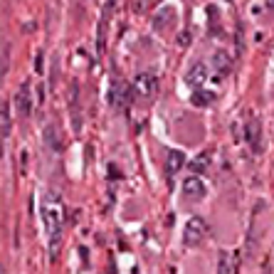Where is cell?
<instances>
[{"label": "cell", "mask_w": 274, "mask_h": 274, "mask_svg": "<svg viewBox=\"0 0 274 274\" xmlns=\"http://www.w3.org/2000/svg\"><path fill=\"white\" fill-rule=\"evenodd\" d=\"M131 96H136L134 94V87L129 89L123 82H114L109 87V94H107V99H109V104L114 107V109H126L129 104H131Z\"/></svg>", "instance_id": "277c9868"}, {"label": "cell", "mask_w": 274, "mask_h": 274, "mask_svg": "<svg viewBox=\"0 0 274 274\" xmlns=\"http://www.w3.org/2000/svg\"><path fill=\"white\" fill-rule=\"evenodd\" d=\"M8 74V42H3V77Z\"/></svg>", "instance_id": "9a60e30c"}, {"label": "cell", "mask_w": 274, "mask_h": 274, "mask_svg": "<svg viewBox=\"0 0 274 274\" xmlns=\"http://www.w3.org/2000/svg\"><path fill=\"white\" fill-rule=\"evenodd\" d=\"M245 141L249 143V149L252 151H260L262 149V126H260V121L257 119H252V121H247V126H245Z\"/></svg>", "instance_id": "ba28073f"}, {"label": "cell", "mask_w": 274, "mask_h": 274, "mask_svg": "<svg viewBox=\"0 0 274 274\" xmlns=\"http://www.w3.org/2000/svg\"><path fill=\"white\" fill-rule=\"evenodd\" d=\"M180 191H183V195L188 198V200H203L205 198V183L198 178V173H193V176H188V178L183 180V185H180Z\"/></svg>", "instance_id": "5b68a950"}, {"label": "cell", "mask_w": 274, "mask_h": 274, "mask_svg": "<svg viewBox=\"0 0 274 274\" xmlns=\"http://www.w3.org/2000/svg\"><path fill=\"white\" fill-rule=\"evenodd\" d=\"M0 126H3V138H10V101L3 99L0 101Z\"/></svg>", "instance_id": "7c38bea8"}, {"label": "cell", "mask_w": 274, "mask_h": 274, "mask_svg": "<svg viewBox=\"0 0 274 274\" xmlns=\"http://www.w3.org/2000/svg\"><path fill=\"white\" fill-rule=\"evenodd\" d=\"M213 67H215V72L222 74V77L230 74V72H233V57L227 55L225 50H215V52H213Z\"/></svg>", "instance_id": "9c48e42d"}, {"label": "cell", "mask_w": 274, "mask_h": 274, "mask_svg": "<svg viewBox=\"0 0 274 274\" xmlns=\"http://www.w3.org/2000/svg\"><path fill=\"white\" fill-rule=\"evenodd\" d=\"M35 69L42 72V52H37V57H35Z\"/></svg>", "instance_id": "e0dca14e"}, {"label": "cell", "mask_w": 274, "mask_h": 274, "mask_svg": "<svg viewBox=\"0 0 274 274\" xmlns=\"http://www.w3.org/2000/svg\"><path fill=\"white\" fill-rule=\"evenodd\" d=\"M267 8H269V10H274V0H267Z\"/></svg>", "instance_id": "ac0fdd59"}, {"label": "cell", "mask_w": 274, "mask_h": 274, "mask_svg": "<svg viewBox=\"0 0 274 274\" xmlns=\"http://www.w3.org/2000/svg\"><path fill=\"white\" fill-rule=\"evenodd\" d=\"M183 165H185V156L183 153L168 151V156H165V171H168V176H176Z\"/></svg>", "instance_id": "30bf717a"}, {"label": "cell", "mask_w": 274, "mask_h": 274, "mask_svg": "<svg viewBox=\"0 0 274 274\" xmlns=\"http://www.w3.org/2000/svg\"><path fill=\"white\" fill-rule=\"evenodd\" d=\"M207 165H210V158H207L205 153H200V156L191 163V171L193 173H203V171H207Z\"/></svg>", "instance_id": "5bb4252c"}, {"label": "cell", "mask_w": 274, "mask_h": 274, "mask_svg": "<svg viewBox=\"0 0 274 274\" xmlns=\"http://www.w3.org/2000/svg\"><path fill=\"white\" fill-rule=\"evenodd\" d=\"M15 107H17L20 116H30L32 114V89H30V82L20 84V89L15 94Z\"/></svg>", "instance_id": "8992f818"}, {"label": "cell", "mask_w": 274, "mask_h": 274, "mask_svg": "<svg viewBox=\"0 0 274 274\" xmlns=\"http://www.w3.org/2000/svg\"><path fill=\"white\" fill-rule=\"evenodd\" d=\"M65 213H62V203L57 198V193H47L42 200V220H45V230H47V240H50V260H57L59 247H62V227H65Z\"/></svg>", "instance_id": "6da1fadb"}, {"label": "cell", "mask_w": 274, "mask_h": 274, "mask_svg": "<svg viewBox=\"0 0 274 274\" xmlns=\"http://www.w3.org/2000/svg\"><path fill=\"white\" fill-rule=\"evenodd\" d=\"M178 45H180V47H185V45H191V32H183V35H180V37H178Z\"/></svg>", "instance_id": "2e32d148"}, {"label": "cell", "mask_w": 274, "mask_h": 274, "mask_svg": "<svg viewBox=\"0 0 274 274\" xmlns=\"http://www.w3.org/2000/svg\"><path fill=\"white\" fill-rule=\"evenodd\" d=\"M131 87H134V94H136L138 101H151L156 92H158V79L151 72H141V74H136Z\"/></svg>", "instance_id": "7a4b0ae2"}, {"label": "cell", "mask_w": 274, "mask_h": 274, "mask_svg": "<svg viewBox=\"0 0 274 274\" xmlns=\"http://www.w3.org/2000/svg\"><path fill=\"white\" fill-rule=\"evenodd\" d=\"M207 235V222L203 218H191L183 227V242L185 247H198Z\"/></svg>", "instance_id": "3957f363"}, {"label": "cell", "mask_w": 274, "mask_h": 274, "mask_svg": "<svg viewBox=\"0 0 274 274\" xmlns=\"http://www.w3.org/2000/svg\"><path fill=\"white\" fill-rule=\"evenodd\" d=\"M218 274H237V255H227V252H220Z\"/></svg>", "instance_id": "8fae6325"}, {"label": "cell", "mask_w": 274, "mask_h": 274, "mask_svg": "<svg viewBox=\"0 0 274 274\" xmlns=\"http://www.w3.org/2000/svg\"><path fill=\"white\" fill-rule=\"evenodd\" d=\"M207 82V65L205 62H195L188 72H185V84L193 89H200Z\"/></svg>", "instance_id": "52a82bcc"}, {"label": "cell", "mask_w": 274, "mask_h": 274, "mask_svg": "<svg viewBox=\"0 0 274 274\" xmlns=\"http://www.w3.org/2000/svg\"><path fill=\"white\" fill-rule=\"evenodd\" d=\"M193 107H198V109H203V107H207V104H213L215 101V92H205V89H195L191 96Z\"/></svg>", "instance_id": "4fadbf2b"}]
</instances>
